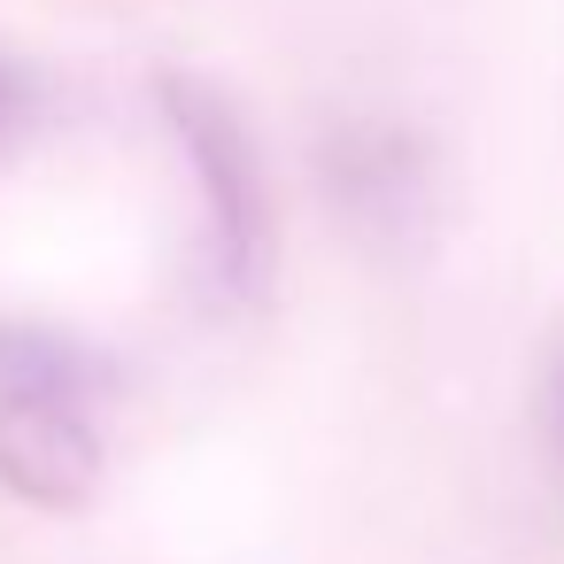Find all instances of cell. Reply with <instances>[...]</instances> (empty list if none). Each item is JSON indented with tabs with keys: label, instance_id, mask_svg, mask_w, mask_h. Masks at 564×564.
<instances>
[{
	"label": "cell",
	"instance_id": "obj_1",
	"mask_svg": "<svg viewBox=\"0 0 564 564\" xmlns=\"http://www.w3.org/2000/svg\"><path fill=\"white\" fill-rule=\"evenodd\" d=\"M155 101H163V124H171V140L186 148V163L202 178L209 286L225 302H256L271 286V263H279V225H271V186H263L256 132L240 124V109L217 86L178 78V70L155 78Z\"/></svg>",
	"mask_w": 564,
	"mask_h": 564
},
{
	"label": "cell",
	"instance_id": "obj_2",
	"mask_svg": "<svg viewBox=\"0 0 564 564\" xmlns=\"http://www.w3.org/2000/svg\"><path fill=\"white\" fill-rule=\"evenodd\" d=\"M94 371L70 364L63 340L24 333L0 340V487L40 502V510H78L101 479V433H94Z\"/></svg>",
	"mask_w": 564,
	"mask_h": 564
},
{
	"label": "cell",
	"instance_id": "obj_3",
	"mask_svg": "<svg viewBox=\"0 0 564 564\" xmlns=\"http://www.w3.org/2000/svg\"><path fill=\"white\" fill-rule=\"evenodd\" d=\"M9 101H17V70L0 63V117H9Z\"/></svg>",
	"mask_w": 564,
	"mask_h": 564
},
{
	"label": "cell",
	"instance_id": "obj_4",
	"mask_svg": "<svg viewBox=\"0 0 564 564\" xmlns=\"http://www.w3.org/2000/svg\"><path fill=\"white\" fill-rule=\"evenodd\" d=\"M556 441H564V371H556Z\"/></svg>",
	"mask_w": 564,
	"mask_h": 564
}]
</instances>
